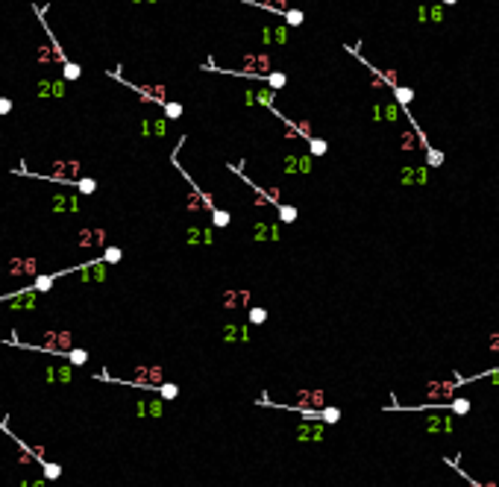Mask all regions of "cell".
Wrapping results in <instances>:
<instances>
[{"mask_svg":"<svg viewBox=\"0 0 499 487\" xmlns=\"http://www.w3.org/2000/svg\"><path fill=\"white\" fill-rule=\"evenodd\" d=\"M285 170H288V173H297V170H300V156H285Z\"/></svg>","mask_w":499,"mask_h":487,"instance_id":"f35d334b","label":"cell"},{"mask_svg":"<svg viewBox=\"0 0 499 487\" xmlns=\"http://www.w3.org/2000/svg\"><path fill=\"white\" fill-rule=\"evenodd\" d=\"M188 241L191 244H211V232H208V229H200V226H194V229H188Z\"/></svg>","mask_w":499,"mask_h":487,"instance_id":"d6986e66","label":"cell"},{"mask_svg":"<svg viewBox=\"0 0 499 487\" xmlns=\"http://www.w3.org/2000/svg\"><path fill=\"white\" fill-rule=\"evenodd\" d=\"M224 308H247L250 305V291H224Z\"/></svg>","mask_w":499,"mask_h":487,"instance_id":"7c38bea8","label":"cell"},{"mask_svg":"<svg viewBox=\"0 0 499 487\" xmlns=\"http://www.w3.org/2000/svg\"><path fill=\"white\" fill-rule=\"evenodd\" d=\"M30 487H44V481H33V484H30Z\"/></svg>","mask_w":499,"mask_h":487,"instance_id":"ee69618b","label":"cell"},{"mask_svg":"<svg viewBox=\"0 0 499 487\" xmlns=\"http://www.w3.org/2000/svg\"><path fill=\"white\" fill-rule=\"evenodd\" d=\"M74 244L83 247V250H88V247H103L106 244V229H80V232L74 235Z\"/></svg>","mask_w":499,"mask_h":487,"instance_id":"52a82bcc","label":"cell"},{"mask_svg":"<svg viewBox=\"0 0 499 487\" xmlns=\"http://www.w3.org/2000/svg\"><path fill=\"white\" fill-rule=\"evenodd\" d=\"M323 405V390H300V405L297 411H314Z\"/></svg>","mask_w":499,"mask_h":487,"instance_id":"30bf717a","label":"cell"},{"mask_svg":"<svg viewBox=\"0 0 499 487\" xmlns=\"http://www.w3.org/2000/svg\"><path fill=\"white\" fill-rule=\"evenodd\" d=\"M426 18H429V21H444V6H438V3H435V6H426Z\"/></svg>","mask_w":499,"mask_h":487,"instance_id":"e575fe53","label":"cell"},{"mask_svg":"<svg viewBox=\"0 0 499 487\" xmlns=\"http://www.w3.org/2000/svg\"><path fill=\"white\" fill-rule=\"evenodd\" d=\"M394 97H396V103L408 106V100L414 97V91H411V88H405V85H396V88H394Z\"/></svg>","mask_w":499,"mask_h":487,"instance_id":"f1b7e54d","label":"cell"},{"mask_svg":"<svg viewBox=\"0 0 499 487\" xmlns=\"http://www.w3.org/2000/svg\"><path fill=\"white\" fill-rule=\"evenodd\" d=\"M279 220L282 223H294L297 220V208L294 205H279Z\"/></svg>","mask_w":499,"mask_h":487,"instance_id":"f546056e","label":"cell"},{"mask_svg":"<svg viewBox=\"0 0 499 487\" xmlns=\"http://www.w3.org/2000/svg\"><path fill=\"white\" fill-rule=\"evenodd\" d=\"M50 202H53L50 205L53 212H80V197H77V194H74V197H62V194H56Z\"/></svg>","mask_w":499,"mask_h":487,"instance_id":"4fadbf2b","label":"cell"},{"mask_svg":"<svg viewBox=\"0 0 499 487\" xmlns=\"http://www.w3.org/2000/svg\"><path fill=\"white\" fill-rule=\"evenodd\" d=\"M141 132L147 135V138H162V135L168 132V120L165 118H144Z\"/></svg>","mask_w":499,"mask_h":487,"instance_id":"8fae6325","label":"cell"},{"mask_svg":"<svg viewBox=\"0 0 499 487\" xmlns=\"http://www.w3.org/2000/svg\"><path fill=\"white\" fill-rule=\"evenodd\" d=\"M229 223H232V215L226 208H211V226L215 229H226Z\"/></svg>","mask_w":499,"mask_h":487,"instance_id":"2e32d148","label":"cell"},{"mask_svg":"<svg viewBox=\"0 0 499 487\" xmlns=\"http://www.w3.org/2000/svg\"><path fill=\"white\" fill-rule=\"evenodd\" d=\"M311 170V156H300V173H309Z\"/></svg>","mask_w":499,"mask_h":487,"instance_id":"b9f144b4","label":"cell"},{"mask_svg":"<svg viewBox=\"0 0 499 487\" xmlns=\"http://www.w3.org/2000/svg\"><path fill=\"white\" fill-rule=\"evenodd\" d=\"M414 144H417V141H414V132H402L399 147H402V150H414Z\"/></svg>","mask_w":499,"mask_h":487,"instance_id":"74e56055","label":"cell"},{"mask_svg":"<svg viewBox=\"0 0 499 487\" xmlns=\"http://www.w3.org/2000/svg\"><path fill=\"white\" fill-rule=\"evenodd\" d=\"M267 320V311L264 308H250V326H261Z\"/></svg>","mask_w":499,"mask_h":487,"instance_id":"4dcf8cb0","label":"cell"},{"mask_svg":"<svg viewBox=\"0 0 499 487\" xmlns=\"http://www.w3.org/2000/svg\"><path fill=\"white\" fill-rule=\"evenodd\" d=\"M288 41V27L279 24V27H264L261 30V44H285Z\"/></svg>","mask_w":499,"mask_h":487,"instance_id":"9c48e42d","label":"cell"},{"mask_svg":"<svg viewBox=\"0 0 499 487\" xmlns=\"http://www.w3.org/2000/svg\"><path fill=\"white\" fill-rule=\"evenodd\" d=\"M129 385H135V387H159L162 385V367H138Z\"/></svg>","mask_w":499,"mask_h":487,"instance_id":"5b68a950","label":"cell"},{"mask_svg":"<svg viewBox=\"0 0 499 487\" xmlns=\"http://www.w3.org/2000/svg\"><path fill=\"white\" fill-rule=\"evenodd\" d=\"M379 112H382V120H396L399 118V109H396L394 103H391V106H379Z\"/></svg>","mask_w":499,"mask_h":487,"instance_id":"1f68e13d","label":"cell"},{"mask_svg":"<svg viewBox=\"0 0 499 487\" xmlns=\"http://www.w3.org/2000/svg\"><path fill=\"white\" fill-rule=\"evenodd\" d=\"M282 18H285V27H300L306 15H303L300 9H285V12H282Z\"/></svg>","mask_w":499,"mask_h":487,"instance_id":"cb8c5ba5","label":"cell"},{"mask_svg":"<svg viewBox=\"0 0 499 487\" xmlns=\"http://www.w3.org/2000/svg\"><path fill=\"white\" fill-rule=\"evenodd\" d=\"M273 88H261V91H256V103H261V106H267V109H273Z\"/></svg>","mask_w":499,"mask_h":487,"instance_id":"4316f807","label":"cell"},{"mask_svg":"<svg viewBox=\"0 0 499 487\" xmlns=\"http://www.w3.org/2000/svg\"><path fill=\"white\" fill-rule=\"evenodd\" d=\"M126 85H129L144 103H165V97H168V88H165V85H135V83H126Z\"/></svg>","mask_w":499,"mask_h":487,"instance_id":"8992f818","label":"cell"},{"mask_svg":"<svg viewBox=\"0 0 499 487\" xmlns=\"http://www.w3.org/2000/svg\"><path fill=\"white\" fill-rule=\"evenodd\" d=\"M215 208V202L208 194H203L197 185L191 182V191H188V212H211Z\"/></svg>","mask_w":499,"mask_h":487,"instance_id":"ba28073f","label":"cell"},{"mask_svg":"<svg viewBox=\"0 0 499 487\" xmlns=\"http://www.w3.org/2000/svg\"><path fill=\"white\" fill-rule=\"evenodd\" d=\"M121 258H123L121 247H106V250H103V258H100V261H103V264H118Z\"/></svg>","mask_w":499,"mask_h":487,"instance_id":"603a6c76","label":"cell"},{"mask_svg":"<svg viewBox=\"0 0 499 487\" xmlns=\"http://www.w3.org/2000/svg\"><path fill=\"white\" fill-rule=\"evenodd\" d=\"M74 367H47V382H70Z\"/></svg>","mask_w":499,"mask_h":487,"instance_id":"9a60e30c","label":"cell"},{"mask_svg":"<svg viewBox=\"0 0 499 487\" xmlns=\"http://www.w3.org/2000/svg\"><path fill=\"white\" fill-rule=\"evenodd\" d=\"M35 94H38L41 100H44V97H53V83H50V80H41V83H38V91H35Z\"/></svg>","mask_w":499,"mask_h":487,"instance_id":"836d02e7","label":"cell"},{"mask_svg":"<svg viewBox=\"0 0 499 487\" xmlns=\"http://www.w3.org/2000/svg\"><path fill=\"white\" fill-rule=\"evenodd\" d=\"M326 150H329V144L323 138H309V156L311 159H314V156H323Z\"/></svg>","mask_w":499,"mask_h":487,"instance_id":"d4e9b609","label":"cell"},{"mask_svg":"<svg viewBox=\"0 0 499 487\" xmlns=\"http://www.w3.org/2000/svg\"><path fill=\"white\" fill-rule=\"evenodd\" d=\"M452 426H455V420H452L449 414H438V417H429V420H426V429H429V432H452Z\"/></svg>","mask_w":499,"mask_h":487,"instance_id":"5bb4252c","label":"cell"},{"mask_svg":"<svg viewBox=\"0 0 499 487\" xmlns=\"http://www.w3.org/2000/svg\"><path fill=\"white\" fill-rule=\"evenodd\" d=\"M162 106H165V120H176V118H182V103H176V100H165Z\"/></svg>","mask_w":499,"mask_h":487,"instance_id":"ffe728a7","label":"cell"},{"mask_svg":"<svg viewBox=\"0 0 499 487\" xmlns=\"http://www.w3.org/2000/svg\"><path fill=\"white\" fill-rule=\"evenodd\" d=\"M80 170H83V165L77 159H56L50 165V173H30V170H21V168L15 173H27V176H41V179H56V182H62V185H74L80 179Z\"/></svg>","mask_w":499,"mask_h":487,"instance_id":"6da1fadb","label":"cell"},{"mask_svg":"<svg viewBox=\"0 0 499 487\" xmlns=\"http://www.w3.org/2000/svg\"><path fill=\"white\" fill-rule=\"evenodd\" d=\"M9 112H12V100H9V97H0V115L6 118Z\"/></svg>","mask_w":499,"mask_h":487,"instance_id":"60d3db41","label":"cell"},{"mask_svg":"<svg viewBox=\"0 0 499 487\" xmlns=\"http://www.w3.org/2000/svg\"><path fill=\"white\" fill-rule=\"evenodd\" d=\"M53 282H56V276H50V273H38L33 279V291L35 294H41V291H50Z\"/></svg>","mask_w":499,"mask_h":487,"instance_id":"ac0fdd59","label":"cell"},{"mask_svg":"<svg viewBox=\"0 0 499 487\" xmlns=\"http://www.w3.org/2000/svg\"><path fill=\"white\" fill-rule=\"evenodd\" d=\"M264 83H267V88H273V91H279V88H285V83H288V77H285L282 71H270V74H264Z\"/></svg>","mask_w":499,"mask_h":487,"instance_id":"e0dca14e","label":"cell"},{"mask_svg":"<svg viewBox=\"0 0 499 487\" xmlns=\"http://www.w3.org/2000/svg\"><path fill=\"white\" fill-rule=\"evenodd\" d=\"M273 71V59L267 53H247L241 59L238 71H224V74H238V77H264Z\"/></svg>","mask_w":499,"mask_h":487,"instance_id":"7a4b0ae2","label":"cell"},{"mask_svg":"<svg viewBox=\"0 0 499 487\" xmlns=\"http://www.w3.org/2000/svg\"><path fill=\"white\" fill-rule=\"evenodd\" d=\"M59 475H62V467H59V464H47V461H44V478H50V481H53V478H59Z\"/></svg>","mask_w":499,"mask_h":487,"instance_id":"d590c367","label":"cell"},{"mask_svg":"<svg viewBox=\"0 0 499 487\" xmlns=\"http://www.w3.org/2000/svg\"><path fill=\"white\" fill-rule=\"evenodd\" d=\"M317 417H323L326 423H338L341 411H338V408H326V411H317Z\"/></svg>","mask_w":499,"mask_h":487,"instance_id":"8d00e7d4","label":"cell"},{"mask_svg":"<svg viewBox=\"0 0 499 487\" xmlns=\"http://www.w3.org/2000/svg\"><path fill=\"white\" fill-rule=\"evenodd\" d=\"M65 355H68L70 367H83V364L88 361V353H86V350H80V346H74V350H68Z\"/></svg>","mask_w":499,"mask_h":487,"instance_id":"44dd1931","label":"cell"},{"mask_svg":"<svg viewBox=\"0 0 499 487\" xmlns=\"http://www.w3.org/2000/svg\"><path fill=\"white\" fill-rule=\"evenodd\" d=\"M62 74H65V80H80V77H83V67L77 65V62H65V65H62Z\"/></svg>","mask_w":499,"mask_h":487,"instance_id":"83f0119b","label":"cell"},{"mask_svg":"<svg viewBox=\"0 0 499 487\" xmlns=\"http://www.w3.org/2000/svg\"><path fill=\"white\" fill-rule=\"evenodd\" d=\"M74 185H77V191H80V194H94V191H97V182H94V179H88V176H80Z\"/></svg>","mask_w":499,"mask_h":487,"instance_id":"484cf974","label":"cell"},{"mask_svg":"<svg viewBox=\"0 0 499 487\" xmlns=\"http://www.w3.org/2000/svg\"><path fill=\"white\" fill-rule=\"evenodd\" d=\"M159 393H162V399H176V396H179V387L176 385H159Z\"/></svg>","mask_w":499,"mask_h":487,"instance_id":"d6a6232c","label":"cell"},{"mask_svg":"<svg viewBox=\"0 0 499 487\" xmlns=\"http://www.w3.org/2000/svg\"><path fill=\"white\" fill-rule=\"evenodd\" d=\"M6 273L12 276V279H21V276H38V261H35L33 255L30 258H12L9 264H6Z\"/></svg>","mask_w":499,"mask_h":487,"instance_id":"277c9868","label":"cell"},{"mask_svg":"<svg viewBox=\"0 0 499 487\" xmlns=\"http://www.w3.org/2000/svg\"><path fill=\"white\" fill-rule=\"evenodd\" d=\"M490 382H496L499 385V373H490Z\"/></svg>","mask_w":499,"mask_h":487,"instance_id":"7bdbcfd3","label":"cell"},{"mask_svg":"<svg viewBox=\"0 0 499 487\" xmlns=\"http://www.w3.org/2000/svg\"><path fill=\"white\" fill-rule=\"evenodd\" d=\"M426 153H429V165H441V162H444V153H441V150H432V147H429Z\"/></svg>","mask_w":499,"mask_h":487,"instance_id":"ab89813d","label":"cell"},{"mask_svg":"<svg viewBox=\"0 0 499 487\" xmlns=\"http://www.w3.org/2000/svg\"><path fill=\"white\" fill-rule=\"evenodd\" d=\"M444 3H447V6H452V3H458V0H444Z\"/></svg>","mask_w":499,"mask_h":487,"instance_id":"f6af8a7d","label":"cell"},{"mask_svg":"<svg viewBox=\"0 0 499 487\" xmlns=\"http://www.w3.org/2000/svg\"><path fill=\"white\" fill-rule=\"evenodd\" d=\"M41 343H44V346H35V350H50V353H68V350H74V335H70V332H65V329H59V332H44Z\"/></svg>","mask_w":499,"mask_h":487,"instance_id":"3957f363","label":"cell"},{"mask_svg":"<svg viewBox=\"0 0 499 487\" xmlns=\"http://www.w3.org/2000/svg\"><path fill=\"white\" fill-rule=\"evenodd\" d=\"M256 229H258L256 241H261V238H270V241H276V238H279V229H276V226H270V223H258Z\"/></svg>","mask_w":499,"mask_h":487,"instance_id":"7402d4cb","label":"cell"}]
</instances>
